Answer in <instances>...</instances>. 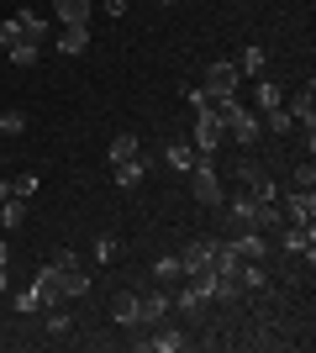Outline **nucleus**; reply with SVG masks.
I'll use <instances>...</instances> for the list:
<instances>
[{"instance_id": "13", "label": "nucleus", "mask_w": 316, "mask_h": 353, "mask_svg": "<svg viewBox=\"0 0 316 353\" xmlns=\"http://www.w3.org/2000/svg\"><path fill=\"white\" fill-rule=\"evenodd\" d=\"M53 16L63 27H90V0H53Z\"/></svg>"}, {"instance_id": "23", "label": "nucleus", "mask_w": 316, "mask_h": 353, "mask_svg": "<svg viewBox=\"0 0 316 353\" xmlns=\"http://www.w3.org/2000/svg\"><path fill=\"white\" fill-rule=\"evenodd\" d=\"M6 53H11L16 69H37V59H43V48H37V43H11Z\"/></svg>"}, {"instance_id": "33", "label": "nucleus", "mask_w": 316, "mask_h": 353, "mask_svg": "<svg viewBox=\"0 0 316 353\" xmlns=\"http://www.w3.org/2000/svg\"><path fill=\"white\" fill-rule=\"evenodd\" d=\"M16 311H21V316L43 311V295H37V290H21V295H16Z\"/></svg>"}, {"instance_id": "37", "label": "nucleus", "mask_w": 316, "mask_h": 353, "mask_svg": "<svg viewBox=\"0 0 316 353\" xmlns=\"http://www.w3.org/2000/svg\"><path fill=\"white\" fill-rule=\"evenodd\" d=\"M127 6L132 0H105V16H127Z\"/></svg>"}, {"instance_id": "26", "label": "nucleus", "mask_w": 316, "mask_h": 353, "mask_svg": "<svg viewBox=\"0 0 316 353\" xmlns=\"http://www.w3.org/2000/svg\"><path fill=\"white\" fill-rule=\"evenodd\" d=\"M264 127H269V132H280V137H285V132H295V117H290L285 105H274V111H264Z\"/></svg>"}, {"instance_id": "31", "label": "nucleus", "mask_w": 316, "mask_h": 353, "mask_svg": "<svg viewBox=\"0 0 316 353\" xmlns=\"http://www.w3.org/2000/svg\"><path fill=\"white\" fill-rule=\"evenodd\" d=\"M69 332H74V322H69L63 311H53V316H48V338H69Z\"/></svg>"}, {"instance_id": "25", "label": "nucleus", "mask_w": 316, "mask_h": 353, "mask_svg": "<svg viewBox=\"0 0 316 353\" xmlns=\"http://www.w3.org/2000/svg\"><path fill=\"white\" fill-rule=\"evenodd\" d=\"M238 69H242V79H258L264 74V48H242V59H238Z\"/></svg>"}, {"instance_id": "42", "label": "nucleus", "mask_w": 316, "mask_h": 353, "mask_svg": "<svg viewBox=\"0 0 316 353\" xmlns=\"http://www.w3.org/2000/svg\"><path fill=\"white\" fill-rule=\"evenodd\" d=\"M0 143H6V137H0Z\"/></svg>"}, {"instance_id": "17", "label": "nucleus", "mask_w": 316, "mask_h": 353, "mask_svg": "<svg viewBox=\"0 0 316 353\" xmlns=\"http://www.w3.org/2000/svg\"><path fill=\"white\" fill-rule=\"evenodd\" d=\"M132 159H143L137 132H116V137H111V163H132Z\"/></svg>"}, {"instance_id": "28", "label": "nucleus", "mask_w": 316, "mask_h": 353, "mask_svg": "<svg viewBox=\"0 0 316 353\" xmlns=\"http://www.w3.org/2000/svg\"><path fill=\"white\" fill-rule=\"evenodd\" d=\"M27 132V117H21V111H6V117H0V137H21Z\"/></svg>"}, {"instance_id": "29", "label": "nucleus", "mask_w": 316, "mask_h": 353, "mask_svg": "<svg viewBox=\"0 0 316 353\" xmlns=\"http://www.w3.org/2000/svg\"><path fill=\"white\" fill-rule=\"evenodd\" d=\"M153 274H158V280H180V274H185V269H180V259H174V253H169V259H158V264H153Z\"/></svg>"}, {"instance_id": "14", "label": "nucleus", "mask_w": 316, "mask_h": 353, "mask_svg": "<svg viewBox=\"0 0 316 353\" xmlns=\"http://www.w3.org/2000/svg\"><path fill=\"white\" fill-rule=\"evenodd\" d=\"M227 243H232V248H238V259H264V253H269V243H264V232H232L227 237Z\"/></svg>"}, {"instance_id": "12", "label": "nucleus", "mask_w": 316, "mask_h": 353, "mask_svg": "<svg viewBox=\"0 0 316 353\" xmlns=\"http://www.w3.org/2000/svg\"><path fill=\"white\" fill-rule=\"evenodd\" d=\"M285 253H301L306 264H311L316 259V227H295V221H290L285 227Z\"/></svg>"}, {"instance_id": "2", "label": "nucleus", "mask_w": 316, "mask_h": 353, "mask_svg": "<svg viewBox=\"0 0 316 353\" xmlns=\"http://www.w3.org/2000/svg\"><path fill=\"white\" fill-rule=\"evenodd\" d=\"M190 195H196L200 206H222V174H216L211 159H196V169H190Z\"/></svg>"}, {"instance_id": "36", "label": "nucleus", "mask_w": 316, "mask_h": 353, "mask_svg": "<svg viewBox=\"0 0 316 353\" xmlns=\"http://www.w3.org/2000/svg\"><path fill=\"white\" fill-rule=\"evenodd\" d=\"M53 264H59V269H79V253H69V248H59V253H53Z\"/></svg>"}, {"instance_id": "35", "label": "nucleus", "mask_w": 316, "mask_h": 353, "mask_svg": "<svg viewBox=\"0 0 316 353\" xmlns=\"http://www.w3.org/2000/svg\"><path fill=\"white\" fill-rule=\"evenodd\" d=\"M295 190H316V169H311V163L295 169Z\"/></svg>"}, {"instance_id": "16", "label": "nucleus", "mask_w": 316, "mask_h": 353, "mask_svg": "<svg viewBox=\"0 0 316 353\" xmlns=\"http://www.w3.org/2000/svg\"><path fill=\"white\" fill-rule=\"evenodd\" d=\"M53 48H59V53H69V59H74V53H85V48H90V27H63L59 37H53Z\"/></svg>"}, {"instance_id": "5", "label": "nucleus", "mask_w": 316, "mask_h": 353, "mask_svg": "<svg viewBox=\"0 0 316 353\" xmlns=\"http://www.w3.org/2000/svg\"><path fill=\"white\" fill-rule=\"evenodd\" d=\"M258 206H264V201H253L248 190L232 195V201H227V237L232 232H253L258 227Z\"/></svg>"}, {"instance_id": "41", "label": "nucleus", "mask_w": 316, "mask_h": 353, "mask_svg": "<svg viewBox=\"0 0 316 353\" xmlns=\"http://www.w3.org/2000/svg\"><path fill=\"white\" fill-rule=\"evenodd\" d=\"M164 6H180V0H164Z\"/></svg>"}, {"instance_id": "22", "label": "nucleus", "mask_w": 316, "mask_h": 353, "mask_svg": "<svg viewBox=\"0 0 316 353\" xmlns=\"http://www.w3.org/2000/svg\"><path fill=\"white\" fill-rule=\"evenodd\" d=\"M53 269H59V264H53ZM59 274H63V301H74V295L90 290V274H85V269H59Z\"/></svg>"}, {"instance_id": "24", "label": "nucleus", "mask_w": 316, "mask_h": 353, "mask_svg": "<svg viewBox=\"0 0 316 353\" xmlns=\"http://www.w3.org/2000/svg\"><path fill=\"white\" fill-rule=\"evenodd\" d=\"M111 316H116L121 327H132V322H137V295H132V290H121L116 301H111Z\"/></svg>"}, {"instance_id": "19", "label": "nucleus", "mask_w": 316, "mask_h": 353, "mask_svg": "<svg viewBox=\"0 0 316 353\" xmlns=\"http://www.w3.org/2000/svg\"><path fill=\"white\" fill-rule=\"evenodd\" d=\"M21 221H27V201H21V195H6V201H0V227L16 232Z\"/></svg>"}, {"instance_id": "4", "label": "nucleus", "mask_w": 316, "mask_h": 353, "mask_svg": "<svg viewBox=\"0 0 316 353\" xmlns=\"http://www.w3.org/2000/svg\"><path fill=\"white\" fill-rule=\"evenodd\" d=\"M190 343H196V338H190L185 327H174V322L164 316V322L153 327V338H137V348H148V353H185Z\"/></svg>"}, {"instance_id": "7", "label": "nucleus", "mask_w": 316, "mask_h": 353, "mask_svg": "<svg viewBox=\"0 0 316 353\" xmlns=\"http://www.w3.org/2000/svg\"><path fill=\"white\" fill-rule=\"evenodd\" d=\"M211 253H216V237H196L180 248V269L185 274H211Z\"/></svg>"}, {"instance_id": "38", "label": "nucleus", "mask_w": 316, "mask_h": 353, "mask_svg": "<svg viewBox=\"0 0 316 353\" xmlns=\"http://www.w3.org/2000/svg\"><path fill=\"white\" fill-rule=\"evenodd\" d=\"M6 290H11V274H6V264H0V295H6Z\"/></svg>"}, {"instance_id": "11", "label": "nucleus", "mask_w": 316, "mask_h": 353, "mask_svg": "<svg viewBox=\"0 0 316 353\" xmlns=\"http://www.w3.org/2000/svg\"><path fill=\"white\" fill-rule=\"evenodd\" d=\"M32 290L43 295V306H59V301H63V274L53 264H43V269H37V280H32Z\"/></svg>"}, {"instance_id": "34", "label": "nucleus", "mask_w": 316, "mask_h": 353, "mask_svg": "<svg viewBox=\"0 0 316 353\" xmlns=\"http://www.w3.org/2000/svg\"><path fill=\"white\" fill-rule=\"evenodd\" d=\"M111 259H116V237L105 232L101 243H95V264H111Z\"/></svg>"}, {"instance_id": "30", "label": "nucleus", "mask_w": 316, "mask_h": 353, "mask_svg": "<svg viewBox=\"0 0 316 353\" xmlns=\"http://www.w3.org/2000/svg\"><path fill=\"white\" fill-rule=\"evenodd\" d=\"M11 195L32 201V195H37V174H16V179H11Z\"/></svg>"}, {"instance_id": "21", "label": "nucleus", "mask_w": 316, "mask_h": 353, "mask_svg": "<svg viewBox=\"0 0 316 353\" xmlns=\"http://www.w3.org/2000/svg\"><path fill=\"white\" fill-rule=\"evenodd\" d=\"M143 174H148V159L116 163V185H121V190H137V185H143Z\"/></svg>"}, {"instance_id": "3", "label": "nucleus", "mask_w": 316, "mask_h": 353, "mask_svg": "<svg viewBox=\"0 0 316 353\" xmlns=\"http://www.w3.org/2000/svg\"><path fill=\"white\" fill-rule=\"evenodd\" d=\"M206 101H211V95H206ZM222 132H227V127H222V117H216L211 105H200V111H196V137H190L200 159H211V153L222 148Z\"/></svg>"}, {"instance_id": "32", "label": "nucleus", "mask_w": 316, "mask_h": 353, "mask_svg": "<svg viewBox=\"0 0 316 353\" xmlns=\"http://www.w3.org/2000/svg\"><path fill=\"white\" fill-rule=\"evenodd\" d=\"M11 43H21V21L6 16V21H0V48H11Z\"/></svg>"}, {"instance_id": "9", "label": "nucleus", "mask_w": 316, "mask_h": 353, "mask_svg": "<svg viewBox=\"0 0 316 353\" xmlns=\"http://www.w3.org/2000/svg\"><path fill=\"white\" fill-rule=\"evenodd\" d=\"M238 185L253 195V201H274V195H280V185H274V179L264 174L258 163H238Z\"/></svg>"}, {"instance_id": "39", "label": "nucleus", "mask_w": 316, "mask_h": 353, "mask_svg": "<svg viewBox=\"0 0 316 353\" xmlns=\"http://www.w3.org/2000/svg\"><path fill=\"white\" fill-rule=\"evenodd\" d=\"M6 259H11V243H6V237H0V264H6Z\"/></svg>"}, {"instance_id": "6", "label": "nucleus", "mask_w": 316, "mask_h": 353, "mask_svg": "<svg viewBox=\"0 0 316 353\" xmlns=\"http://www.w3.org/2000/svg\"><path fill=\"white\" fill-rule=\"evenodd\" d=\"M295 117V132H316V85H301L290 101H280Z\"/></svg>"}, {"instance_id": "27", "label": "nucleus", "mask_w": 316, "mask_h": 353, "mask_svg": "<svg viewBox=\"0 0 316 353\" xmlns=\"http://www.w3.org/2000/svg\"><path fill=\"white\" fill-rule=\"evenodd\" d=\"M253 101H258V111H274L285 95H280V85H269V79H264V85H253Z\"/></svg>"}, {"instance_id": "20", "label": "nucleus", "mask_w": 316, "mask_h": 353, "mask_svg": "<svg viewBox=\"0 0 316 353\" xmlns=\"http://www.w3.org/2000/svg\"><path fill=\"white\" fill-rule=\"evenodd\" d=\"M238 280H242V290H264V285H269V269L258 264V259H242Z\"/></svg>"}, {"instance_id": "40", "label": "nucleus", "mask_w": 316, "mask_h": 353, "mask_svg": "<svg viewBox=\"0 0 316 353\" xmlns=\"http://www.w3.org/2000/svg\"><path fill=\"white\" fill-rule=\"evenodd\" d=\"M6 195H11V179H0V201H6Z\"/></svg>"}, {"instance_id": "10", "label": "nucleus", "mask_w": 316, "mask_h": 353, "mask_svg": "<svg viewBox=\"0 0 316 353\" xmlns=\"http://www.w3.org/2000/svg\"><path fill=\"white\" fill-rule=\"evenodd\" d=\"M285 216L295 221V227H311L316 221V195L311 190H290L285 195Z\"/></svg>"}, {"instance_id": "8", "label": "nucleus", "mask_w": 316, "mask_h": 353, "mask_svg": "<svg viewBox=\"0 0 316 353\" xmlns=\"http://www.w3.org/2000/svg\"><path fill=\"white\" fill-rule=\"evenodd\" d=\"M169 311H174V301H169L164 290H148V295H137V322L132 327H158Z\"/></svg>"}, {"instance_id": "1", "label": "nucleus", "mask_w": 316, "mask_h": 353, "mask_svg": "<svg viewBox=\"0 0 316 353\" xmlns=\"http://www.w3.org/2000/svg\"><path fill=\"white\" fill-rule=\"evenodd\" d=\"M238 85H242V69H238V59H216L206 69V95L211 101H232V95H238Z\"/></svg>"}, {"instance_id": "15", "label": "nucleus", "mask_w": 316, "mask_h": 353, "mask_svg": "<svg viewBox=\"0 0 316 353\" xmlns=\"http://www.w3.org/2000/svg\"><path fill=\"white\" fill-rule=\"evenodd\" d=\"M16 21H21V43H37V48L48 43V16H37V11H16Z\"/></svg>"}, {"instance_id": "18", "label": "nucleus", "mask_w": 316, "mask_h": 353, "mask_svg": "<svg viewBox=\"0 0 316 353\" xmlns=\"http://www.w3.org/2000/svg\"><path fill=\"white\" fill-rule=\"evenodd\" d=\"M164 159H169V169H180V174H190V169H196V143H169L164 148Z\"/></svg>"}]
</instances>
